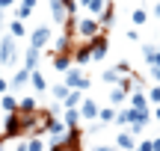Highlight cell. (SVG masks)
<instances>
[{
  "label": "cell",
  "mask_w": 160,
  "mask_h": 151,
  "mask_svg": "<svg viewBox=\"0 0 160 151\" xmlns=\"http://www.w3.org/2000/svg\"><path fill=\"white\" fill-rule=\"evenodd\" d=\"M89 83H92L89 77H86L83 71L77 68V65H71V68L65 71V83H62V86H68V89H77V92H83V89H89Z\"/></svg>",
  "instance_id": "6da1fadb"
},
{
  "label": "cell",
  "mask_w": 160,
  "mask_h": 151,
  "mask_svg": "<svg viewBox=\"0 0 160 151\" xmlns=\"http://www.w3.org/2000/svg\"><path fill=\"white\" fill-rule=\"evenodd\" d=\"M74 33L80 36V39H95V36H101V27H98V21L95 18H83V21H77L74 24Z\"/></svg>",
  "instance_id": "7a4b0ae2"
},
{
  "label": "cell",
  "mask_w": 160,
  "mask_h": 151,
  "mask_svg": "<svg viewBox=\"0 0 160 151\" xmlns=\"http://www.w3.org/2000/svg\"><path fill=\"white\" fill-rule=\"evenodd\" d=\"M15 53H18V45L12 36H3L0 39V65H12L15 62Z\"/></svg>",
  "instance_id": "3957f363"
},
{
  "label": "cell",
  "mask_w": 160,
  "mask_h": 151,
  "mask_svg": "<svg viewBox=\"0 0 160 151\" xmlns=\"http://www.w3.org/2000/svg\"><path fill=\"white\" fill-rule=\"evenodd\" d=\"M107 39H104V36H95V39H89L86 41V51H89V59H98V62H101L104 56H107Z\"/></svg>",
  "instance_id": "277c9868"
},
{
  "label": "cell",
  "mask_w": 160,
  "mask_h": 151,
  "mask_svg": "<svg viewBox=\"0 0 160 151\" xmlns=\"http://www.w3.org/2000/svg\"><path fill=\"white\" fill-rule=\"evenodd\" d=\"M48 41H51V27H36L33 36H30V47L42 51V47H48Z\"/></svg>",
  "instance_id": "5b68a950"
},
{
  "label": "cell",
  "mask_w": 160,
  "mask_h": 151,
  "mask_svg": "<svg viewBox=\"0 0 160 151\" xmlns=\"http://www.w3.org/2000/svg\"><path fill=\"white\" fill-rule=\"evenodd\" d=\"M48 3H51V15L57 24H62L68 18V0H48Z\"/></svg>",
  "instance_id": "8992f818"
},
{
  "label": "cell",
  "mask_w": 160,
  "mask_h": 151,
  "mask_svg": "<svg viewBox=\"0 0 160 151\" xmlns=\"http://www.w3.org/2000/svg\"><path fill=\"white\" fill-rule=\"evenodd\" d=\"M142 56L148 68H160V45H142Z\"/></svg>",
  "instance_id": "52a82bcc"
},
{
  "label": "cell",
  "mask_w": 160,
  "mask_h": 151,
  "mask_svg": "<svg viewBox=\"0 0 160 151\" xmlns=\"http://www.w3.org/2000/svg\"><path fill=\"white\" fill-rule=\"evenodd\" d=\"M65 130H68V128H65V124L59 122L57 116H51V122H48L45 134H51V136H53V142H59V139H62V136H65Z\"/></svg>",
  "instance_id": "ba28073f"
},
{
  "label": "cell",
  "mask_w": 160,
  "mask_h": 151,
  "mask_svg": "<svg viewBox=\"0 0 160 151\" xmlns=\"http://www.w3.org/2000/svg\"><path fill=\"white\" fill-rule=\"evenodd\" d=\"M98 110H101V107H98V104H95L92 98H83V104L77 107L80 119H98Z\"/></svg>",
  "instance_id": "9c48e42d"
},
{
  "label": "cell",
  "mask_w": 160,
  "mask_h": 151,
  "mask_svg": "<svg viewBox=\"0 0 160 151\" xmlns=\"http://www.w3.org/2000/svg\"><path fill=\"white\" fill-rule=\"evenodd\" d=\"M116 148H125V151H133V148H137V139H133V134H128V130H122V134L116 136Z\"/></svg>",
  "instance_id": "30bf717a"
},
{
  "label": "cell",
  "mask_w": 160,
  "mask_h": 151,
  "mask_svg": "<svg viewBox=\"0 0 160 151\" xmlns=\"http://www.w3.org/2000/svg\"><path fill=\"white\" fill-rule=\"evenodd\" d=\"M62 104H65V110H77V107L83 104V92H77V89H71V92L65 95V101H62Z\"/></svg>",
  "instance_id": "8fae6325"
},
{
  "label": "cell",
  "mask_w": 160,
  "mask_h": 151,
  "mask_svg": "<svg viewBox=\"0 0 160 151\" xmlns=\"http://www.w3.org/2000/svg\"><path fill=\"white\" fill-rule=\"evenodd\" d=\"M107 3H110V0H80V6H83V9H89L92 15H101Z\"/></svg>",
  "instance_id": "7c38bea8"
},
{
  "label": "cell",
  "mask_w": 160,
  "mask_h": 151,
  "mask_svg": "<svg viewBox=\"0 0 160 151\" xmlns=\"http://www.w3.org/2000/svg\"><path fill=\"white\" fill-rule=\"evenodd\" d=\"M53 68L57 71H68L71 68V53H53Z\"/></svg>",
  "instance_id": "4fadbf2b"
},
{
  "label": "cell",
  "mask_w": 160,
  "mask_h": 151,
  "mask_svg": "<svg viewBox=\"0 0 160 151\" xmlns=\"http://www.w3.org/2000/svg\"><path fill=\"white\" fill-rule=\"evenodd\" d=\"M30 83H33V89H36V92H45V89H48V80H45V74H42L39 68H36V71H30Z\"/></svg>",
  "instance_id": "5bb4252c"
},
{
  "label": "cell",
  "mask_w": 160,
  "mask_h": 151,
  "mask_svg": "<svg viewBox=\"0 0 160 151\" xmlns=\"http://www.w3.org/2000/svg\"><path fill=\"white\" fill-rule=\"evenodd\" d=\"M131 110H148V98H145V92H133L131 95Z\"/></svg>",
  "instance_id": "9a60e30c"
},
{
  "label": "cell",
  "mask_w": 160,
  "mask_h": 151,
  "mask_svg": "<svg viewBox=\"0 0 160 151\" xmlns=\"http://www.w3.org/2000/svg\"><path fill=\"white\" fill-rule=\"evenodd\" d=\"M39 53L42 51H33V47L27 51V56H24V68H27V71H36V68H39Z\"/></svg>",
  "instance_id": "2e32d148"
},
{
  "label": "cell",
  "mask_w": 160,
  "mask_h": 151,
  "mask_svg": "<svg viewBox=\"0 0 160 151\" xmlns=\"http://www.w3.org/2000/svg\"><path fill=\"white\" fill-rule=\"evenodd\" d=\"M77 122H80V113L77 110H65V116H62V124L68 130H77Z\"/></svg>",
  "instance_id": "e0dca14e"
},
{
  "label": "cell",
  "mask_w": 160,
  "mask_h": 151,
  "mask_svg": "<svg viewBox=\"0 0 160 151\" xmlns=\"http://www.w3.org/2000/svg\"><path fill=\"white\" fill-rule=\"evenodd\" d=\"M113 18H116V12H113V6H104V12H101V18H95L98 21V27H110V24H113Z\"/></svg>",
  "instance_id": "ac0fdd59"
},
{
  "label": "cell",
  "mask_w": 160,
  "mask_h": 151,
  "mask_svg": "<svg viewBox=\"0 0 160 151\" xmlns=\"http://www.w3.org/2000/svg\"><path fill=\"white\" fill-rule=\"evenodd\" d=\"M27 80H30V71H27V68H21V71H18V74H15V77L9 80V86L21 89V86H27Z\"/></svg>",
  "instance_id": "d6986e66"
},
{
  "label": "cell",
  "mask_w": 160,
  "mask_h": 151,
  "mask_svg": "<svg viewBox=\"0 0 160 151\" xmlns=\"http://www.w3.org/2000/svg\"><path fill=\"white\" fill-rule=\"evenodd\" d=\"M0 107H3V113H18V98L3 95V98H0Z\"/></svg>",
  "instance_id": "ffe728a7"
},
{
  "label": "cell",
  "mask_w": 160,
  "mask_h": 151,
  "mask_svg": "<svg viewBox=\"0 0 160 151\" xmlns=\"http://www.w3.org/2000/svg\"><path fill=\"white\" fill-rule=\"evenodd\" d=\"M18 110H21V113H33V110H39V107H36V98H33V95L21 98V101H18Z\"/></svg>",
  "instance_id": "44dd1931"
},
{
  "label": "cell",
  "mask_w": 160,
  "mask_h": 151,
  "mask_svg": "<svg viewBox=\"0 0 160 151\" xmlns=\"http://www.w3.org/2000/svg\"><path fill=\"white\" fill-rule=\"evenodd\" d=\"M125 101H128V92L122 86H116L113 92H110V104H125Z\"/></svg>",
  "instance_id": "7402d4cb"
},
{
  "label": "cell",
  "mask_w": 160,
  "mask_h": 151,
  "mask_svg": "<svg viewBox=\"0 0 160 151\" xmlns=\"http://www.w3.org/2000/svg\"><path fill=\"white\" fill-rule=\"evenodd\" d=\"M98 119H101L104 124L116 122V110H113V107H104V110H98Z\"/></svg>",
  "instance_id": "603a6c76"
},
{
  "label": "cell",
  "mask_w": 160,
  "mask_h": 151,
  "mask_svg": "<svg viewBox=\"0 0 160 151\" xmlns=\"http://www.w3.org/2000/svg\"><path fill=\"white\" fill-rule=\"evenodd\" d=\"M24 33H27V30H24V21H12L9 24V36H12V39H21Z\"/></svg>",
  "instance_id": "cb8c5ba5"
},
{
  "label": "cell",
  "mask_w": 160,
  "mask_h": 151,
  "mask_svg": "<svg viewBox=\"0 0 160 151\" xmlns=\"http://www.w3.org/2000/svg\"><path fill=\"white\" fill-rule=\"evenodd\" d=\"M131 21L137 24V27H142V24L148 21V12H145V9H133V15H131Z\"/></svg>",
  "instance_id": "d4e9b609"
},
{
  "label": "cell",
  "mask_w": 160,
  "mask_h": 151,
  "mask_svg": "<svg viewBox=\"0 0 160 151\" xmlns=\"http://www.w3.org/2000/svg\"><path fill=\"white\" fill-rule=\"evenodd\" d=\"M51 92H53V98H57V101H65V95H68L71 89H68V86H62V83H59V86H53Z\"/></svg>",
  "instance_id": "484cf974"
},
{
  "label": "cell",
  "mask_w": 160,
  "mask_h": 151,
  "mask_svg": "<svg viewBox=\"0 0 160 151\" xmlns=\"http://www.w3.org/2000/svg\"><path fill=\"white\" fill-rule=\"evenodd\" d=\"M101 77H104V80H107V83H119V80H122V74H119V71H116V68H107V71H104Z\"/></svg>",
  "instance_id": "4316f807"
},
{
  "label": "cell",
  "mask_w": 160,
  "mask_h": 151,
  "mask_svg": "<svg viewBox=\"0 0 160 151\" xmlns=\"http://www.w3.org/2000/svg\"><path fill=\"white\" fill-rule=\"evenodd\" d=\"M42 148H45V142H42L39 136H30L27 139V151H42Z\"/></svg>",
  "instance_id": "83f0119b"
},
{
  "label": "cell",
  "mask_w": 160,
  "mask_h": 151,
  "mask_svg": "<svg viewBox=\"0 0 160 151\" xmlns=\"http://www.w3.org/2000/svg\"><path fill=\"white\" fill-rule=\"evenodd\" d=\"M33 15V9H27V6H18V12H15V21H24V18H30Z\"/></svg>",
  "instance_id": "f1b7e54d"
},
{
  "label": "cell",
  "mask_w": 160,
  "mask_h": 151,
  "mask_svg": "<svg viewBox=\"0 0 160 151\" xmlns=\"http://www.w3.org/2000/svg\"><path fill=\"white\" fill-rule=\"evenodd\" d=\"M133 151H151V139H142V142H137V148Z\"/></svg>",
  "instance_id": "f546056e"
},
{
  "label": "cell",
  "mask_w": 160,
  "mask_h": 151,
  "mask_svg": "<svg viewBox=\"0 0 160 151\" xmlns=\"http://www.w3.org/2000/svg\"><path fill=\"white\" fill-rule=\"evenodd\" d=\"M148 98H151V101H154V104L160 107V86H154V89H151V92H148Z\"/></svg>",
  "instance_id": "4dcf8cb0"
},
{
  "label": "cell",
  "mask_w": 160,
  "mask_h": 151,
  "mask_svg": "<svg viewBox=\"0 0 160 151\" xmlns=\"http://www.w3.org/2000/svg\"><path fill=\"white\" fill-rule=\"evenodd\" d=\"M12 3H15V0H0V12H3V9H9Z\"/></svg>",
  "instance_id": "1f68e13d"
},
{
  "label": "cell",
  "mask_w": 160,
  "mask_h": 151,
  "mask_svg": "<svg viewBox=\"0 0 160 151\" xmlns=\"http://www.w3.org/2000/svg\"><path fill=\"white\" fill-rule=\"evenodd\" d=\"M92 151H116V148H113V145H95Z\"/></svg>",
  "instance_id": "d6a6232c"
},
{
  "label": "cell",
  "mask_w": 160,
  "mask_h": 151,
  "mask_svg": "<svg viewBox=\"0 0 160 151\" xmlns=\"http://www.w3.org/2000/svg\"><path fill=\"white\" fill-rule=\"evenodd\" d=\"M6 89H9V83H6L3 77H0V95H6Z\"/></svg>",
  "instance_id": "836d02e7"
},
{
  "label": "cell",
  "mask_w": 160,
  "mask_h": 151,
  "mask_svg": "<svg viewBox=\"0 0 160 151\" xmlns=\"http://www.w3.org/2000/svg\"><path fill=\"white\" fill-rule=\"evenodd\" d=\"M21 6H27V9H36V0H21Z\"/></svg>",
  "instance_id": "e575fe53"
},
{
  "label": "cell",
  "mask_w": 160,
  "mask_h": 151,
  "mask_svg": "<svg viewBox=\"0 0 160 151\" xmlns=\"http://www.w3.org/2000/svg\"><path fill=\"white\" fill-rule=\"evenodd\" d=\"M151 151H160V136H157V139H151Z\"/></svg>",
  "instance_id": "d590c367"
},
{
  "label": "cell",
  "mask_w": 160,
  "mask_h": 151,
  "mask_svg": "<svg viewBox=\"0 0 160 151\" xmlns=\"http://www.w3.org/2000/svg\"><path fill=\"white\" fill-rule=\"evenodd\" d=\"M151 77H154V80L160 83V68H151Z\"/></svg>",
  "instance_id": "8d00e7d4"
},
{
  "label": "cell",
  "mask_w": 160,
  "mask_h": 151,
  "mask_svg": "<svg viewBox=\"0 0 160 151\" xmlns=\"http://www.w3.org/2000/svg\"><path fill=\"white\" fill-rule=\"evenodd\" d=\"M154 116H157V119H160V107H157V110H154Z\"/></svg>",
  "instance_id": "74e56055"
},
{
  "label": "cell",
  "mask_w": 160,
  "mask_h": 151,
  "mask_svg": "<svg viewBox=\"0 0 160 151\" xmlns=\"http://www.w3.org/2000/svg\"><path fill=\"white\" fill-rule=\"evenodd\" d=\"M157 15H160V3H157Z\"/></svg>",
  "instance_id": "f35d334b"
},
{
  "label": "cell",
  "mask_w": 160,
  "mask_h": 151,
  "mask_svg": "<svg viewBox=\"0 0 160 151\" xmlns=\"http://www.w3.org/2000/svg\"><path fill=\"white\" fill-rule=\"evenodd\" d=\"M0 21H3V12H0Z\"/></svg>",
  "instance_id": "ab89813d"
},
{
  "label": "cell",
  "mask_w": 160,
  "mask_h": 151,
  "mask_svg": "<svg viewBox=\"0 0 160 151\" xmlns=\"http://www.w3.org/2000/svg\"><path fill=\"white\" fill-rule=\"evenodd\" d=\"M0 30H3V27H0Z\"/></svg>",
  "instance_id": "60d3db41"
}]
</instances>
